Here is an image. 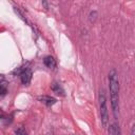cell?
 <instances>
[{
  "label": "cell",
  "mask_w": 135,
  "mask_h": 135,
  "mask_svg": "<svg viewBox=\"0 0 135 135\" xmlns=\"http://www.w3.org/2000/svg\"><path fill=\"white\" fill-rule=\"evenodd\" d=\"M131 135H135V123L132 124V128H131Z\"/></svg>",
  "instance_id": "11"
},
{
  "label": "cell",
  "mask_w": 135,
  "mask_h": 135,
  "mask_svg": "<svg viewBox=\"0 0 135 135\" xmlns=\"http://www.w3.org/2000/svg\"><path fill=\"white\" fill-rule=\"evenodd\" d=\"M109 79V90L111 98V108L114 115V118L117 119L119 115V81L117 78V72L115 69H112L108 75Z\"/></svg>",
  "instance_id": "1"
},
{
  "label": "cell",
  "mask_w": 135,
  "mask_h": 135,
  "mask_svg": "<svg viewBox=\"0 0 135 135\" xmlns=\"http://www.w3.org/2000/svg\"><path fill=\"white\" fill-rule=\"evenodd\" d=\"M98 102H99V114H100V120L103 128H107L109 123V113H108V107H107V98H105V92L103 89L99 91L98 94Z\"/></svg>",
  "instance_id": "2"
},
{
  "label": "cell",
  "mask_w": 135,
  "mask_h": 135,
  "mask_svg": "<svg viewBox=\"0 0 135 135\" xmlns=\"http://www.w3.org/2000/svg\"><path fill=\"white\" fill-rule=\"evenodd\" d=\"M15 134H16V135H28L27 132H26V130H25L23 127L17 128V129L15 130Z\"/></svg>",
  "instance_id": "9"
},
{
  "label": "cell",
  "mask_w": 135,
  "mask_h": 135,
  "mask_svg": "<svg viewBox=\"0 0 135 135\" xmlns=\"http://www.w3.org/2000/svg\"><path fill=\"white\" fill-rule=\"evenodd\" d=\"M43 63H44V65L46 66V68H49V69H55L56 68V65H57V63H56V60L54 59V57L53 56H45L44 58H43Z\"/></svg>",
  "instance_id": "6"
},
{
  "label": "cell",
  "mask_w": 135,
  "mask_h": 135,
  "mask_svg": "<svg viewBox=\"0 0 135 135\" xmlns=\"http://www.w3.org/2000/svg\"><path fill=\"white\" fill-rule=\"evenodd\" d=\"M109 135H121V130L117 122H113L109 128Z\"/></svg>",
  "instance_id": "8"
},
{
  "label": "cell",
  "mask_w": 135,
  "mask_h": 135,
  "mask_svg": "<svg viewBox=\"0 0 135 135\" xmlns=\"http://www.w3.org/2000/svg\"><path fill=\"white\" fill-rule=\"evenodd\" d=\"M7 94V81L5 80L4 76L1 75V80H0V96L3 98Z\"/></svg>",
  "instance_id": "7"
},
{
  "label": "cell",
  "mask_w": 135,
  "mask_h": 135,
  "mask_svg": "<svg viewBox=\"0 0 135 135\" xmlns=\"http://www.w3.org/2000/svg\"><path fill=\"white\" fill-rule=\"evenodd\" d=\"M96 17H97V12L96 11H93V12L90 13V21L91 22H94L95 19H96Z\"/></svg>",
  "instance_id": "10"
},
{
  "label": "cell",
  "mask_w": 135,
  "mask_h": 135,
  "mask_svg": "<svg viewBox=\"0 0 135 135\" xmlns=\"http://www.w3.org/2000/svg\"><path fill=\"white\" fill-rule=\"evenodd\" d=\"M38 100L41 101L42 103H44L46 107H52L54 105L56 102H57V99L52 97V96H49V95H42V96H39L38 97Z\"/></svg>",
  "instance_id": "4"
},
{
  "label": "cell",
  "mask_w": 135,
  "mask_h": 135,
  "mask_svg": "<svg viewBox=\"0 0 135 135\" xmlns=\"http://www.w3.org/2000/svg\"><path fill=\"white\" fill-rule=\"evenodd\" d=\"M51 90L56 94V95H59V96H65L64 94V90L62 88V85L57 82V81H54L51 83Z\"/></svg>",
  "instance_id": "5"
},
{
  "label": "cell",
  "mask_w": 135,
  "mask_h": 135,
  "mask_svg": "<svg viewBox=\"0 0 135 135\" xmlns=\"http://www.w3.org/2000/svg\"><path fill=\"white\" fill-rule=\"evenodd\" d=\"M19 76H20L21 83L24 84V85H27L32 80V71H31V69L30 68H24V70L21 72V74Z\"/></svg>",
  "instance_id": "3"
}]
</instances>
